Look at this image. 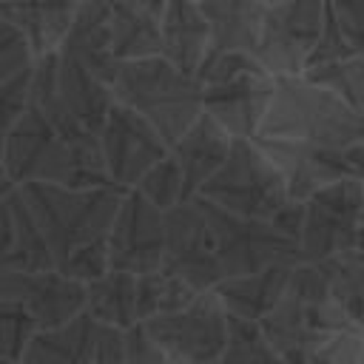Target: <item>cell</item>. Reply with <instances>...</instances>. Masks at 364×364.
<instances>
[{"mask_svg": "<svg viewBox=\"0 0 364 364\" xmlns=\"http://www.w3.org/2000/svg\"><path fill=\"white\" fill-rule=\"evenodd\" d=\"M256 136L347 148L364 142V111L350 108L344 100L307 82L301 74L273 77V91Z\"/></svg>", "mask_w": 364, "mask_h": 364, "instance_id": "1", "label": "cell"}, {"mask_svg": "<svg viewBox=\"0 0 364 364\" xmlns=\"http://www.w3.org/2000/svg\"><path fill=\"white\" fill-rule=\"evenodd\" d=\"M256 327L273 353H279L287 364H304L324 338L364 324H355L333 301L313 262H299L290 267L284 293L256 321Z\"/></svg>", "mask_w": 364, "mask_h": 364, "instance_id": "2", "label": "cell"}, {"mask_svg": "<svg viewBox=\"0 0 364 364\" xmlns=\"http://www.w3.org/2000/svg\"><path fill=\"white\" fill-rule=\"evenodd\" d=\"M17 191L31 210L54 264L80 245L102 239L122 196L114 185L68 188L57 182H26L17 185Z\"/></svg>", "mask_w": 364, "mask_h": 364, "instance_id": "3", "label": "cell"}, {"mask_svg": "<svg viewBox=\"0 0 364 364\" xmlns=\"http://www.w3.org/2000/svg\"><path fill=\"white\" fill-rule=\"evenodd\" d=\"M111 94L117 102L145 117L168 145L202 114L196 77L179 71L159 54L119 60Z\"/></svg>", "mask_w": 364, "mask_h": 364, "instance_id": "4", "label": "cell"}, {"mask_svg": "<svg viewBox=\"0 0 364 364\" xmlns=\"http://www.w3.org/2000/svg\"><path fill=\"white\" fill-rule=\"evenodd\" d=\"M202 114L222 125L233 139L256 136L264 117L273 77L245 51L208 54L196 68Z\"/></svg>", "mask_w": 364, "mask_h": 364, "instance_id": "5", "label": "cell"}, {"mask_svg": "<svg viewBox=\"0 0 364 364\" xmlns=\"http://www.w3.org/2000/svg\"><path fill=\"white\" fill-rule=\"evenodd\" d=\"M199 199L239 216L270 219L284 202V179L253 136H236L222 165L196 191Z\"/></svg>", "mask_w": 364, "mask_h": 364, "instance_id": "6", "label": "cell"}, {"mask_svg": "<svg viewBox=\"0 0 364 364\" xmlns=\"http://www.w3.org/2000/svg\"><path fill=\"white\" fill-rule=\"evenodd\" d=\"M208 228L213 236V250L216 262L225 276H239V273H253L270 264H299V247L290 236L279 233L267 219H253V216H239L225 208H216L199 196H193Z\"/></svg>", "mask_w": 364, "mask_h": 364, "instance_id": "7", "label": "cell"}, {"mask_svg": "<svg viewBox=\"0 0 364 364\" xmlns=\"http://www.w3.org/2000/svg\"><path fill=\"white\" fill-rule=\"evenodd\" d=\"M301 210V228L296 236L299 259L318 262L341 250L361 247L364 219V179H338L313 191Z\"/></svg>", "mask_w": 364, "mask_h": 364, "instance_id": "8", "label": "cell"}, {"mask_svg": "<svg viewBox=\"0 0 364 364\" xmlns=\"http://www.w3.org/2000/svg\"><path fill=\"white\" fill-rule=\"evenodd\" d=\"M171 364L216 361L228 341V313L210 290H202L179 310L136 321Z\"/></svg>", "mask_w": 364, "mask_h": 364, "instance_id": "9", "label": "cell"}, {"mask_svg": "<svg viewBox=\"0 0 364 364\" xmlns=\"http://www.w3.org/2000/svg\"><path fill=\"white\" fill-rule=\"evenodd\" d=\"M324 3L321 0H282L264 6L253 60L270 77L301 74L310 48L321 31Z\"/></svg>", "mask_w": 364, "mask_h": 364, "instance_id": "10", "label": "cell"}, {"mask_svg": "<svg viewBox=\"0 0 364 364\" xmlns=\"http://www.w3.org/2000/svg\"><path fill=\"white\" fill-rule=\"evenodd\" d=\"M284 179L287 199L304 202L313 191L338 179H364V142L347 148H324L307 142L253 136Z\"/></svg>", "mask_w": 364, "mask_h": 364, "instance_id": "11", "label": "cell"}, {"mask_svg": "<svg viewBox=\"0 0 364 364\" xmlns=\"http://www.w3.org/2000/svg\"><path fill=\"white\" fill-rule=\"evenodd\" d=\"M0 168L9 182H57L68 179V148L54 125L28 105L26 114L3 134Z\"/></svg>", "mask_w": 364, "mask_h": 364, "instance_id": "12", "label": "cell"}, {"mask_svg": "<svg viewBox=\"0 0 364 364\" xmlns=\"http://www.w3.org/2000/svg\"><path fill=\"white\" fill-rule=\"evenodd\" d=\"M162 267L199 293L222 279L210 228L193 196L162 210Z\"/></svg>", "mask_w": 364, "mask_h": 364, "instance_id": "13", "label": "cell"}, {"mask_svg": "<svg viewBox=\"0 0 364 364\" xmlns=\"http://www.w3.org/2000/svg\"><path fill=\"white\" fill-rule=\"evenodd\" d=\"M97 139L108 179L119 191L134 188L136 179L168 154V142L159 136V131L145 117H139L117 100L108 108L105 122L97 131Z\"/></svg>", "mask_w": 364, "mask_h": 364, "instance_id": "14", "label": "cell"}, {"mask_svg": "<svg viewBox=\"0 0 364 364\" xmlns=\"http://www.w3.org/2000/svg\"><path fill=\"white\" fill-rule=\"evenodd\" d=\"M105 250L111 270L139 276L162 267V210L134 188L122 191L105 233Z\"/></svg>", "mask_w": 364, "mask_h": 364, "instance_id": "15", "label": "cell"}, {"mask_svg": "<svg viewBox=\"0 0 364 364\" xmlns=\"http://www.w3.org/2000/svg\"><path fill=\"white\" fill-rule=\"evenodd\" d=\"M0 299L20 301L34 318L37 330H46L82 313L85 287L63 276L57 267L6 270L0 273Z\"/></svg>", "mask_w": 364, "mask_h": 364, "instance_id": "16", "label": "cell"}, {"mask_svg": "<svg viewBox=\"0 0 364 364\" xmlns=\"http://www.w3.org/2000/svg\"><path fill=\"white\" fill-rule=\"evenodd\" d=\"M57 54L80 63L94 77L111 85L119 60L111 51L108 31V0H77L68 31L57 48Z\"/></svg>", "mask_w": 364, "mask_h": 364, "instance_id": "17", "label": "cell"}, {"mask_svg": "<svg viewBox=\"0 0 364 364\" xmlns=\"http://www.w3.org/2000/svg\"><path fill=\"white\" fill-rule=\"evenodd\" d=\"M233 136L216 125L208 114H199L171 145L168 154L176 162V168L182 171V182H185V193L188 199L196 196V191L202 188V182L222 165V159L230 151Z\"/></svg>", "mask_w": 364, "mask_h": 364, "instance_id": "18", "label": "cell"}, {"mask_svg": "<svg viewBox=\"0 0 364 364\" xmlns=\"http://www.w3.org/2000/svg\"><path fill=\"white\" fill-rule=\"evenodd\" d=\"M210 51L208 23L193 0H168L159 20V57L185 74H196Z\"/></svg>", "mask_w": 364, "mask_h": 364, "instance_id": "19", "label": "cell"}, {"mask_svg": "<svg viewBox=\"0 0 364 364\" xmlns=\"http://www.w3.org/2000/svg\"><path fill=\"white\" fill-rule=\"evenodd\" d=\"M54 267L46 239L14 188L0 202V273L6 270H43Z\"/></svg>", "mask_w": 364, "mask_h": 364, "instance_id": "20", "label": "cell"}, {"mask_svg": "<svg viewBox=\"0 0 364 364\" xmlns=\"http://www.w3.org/2000/svg\"><path fill=\"white\" fill-rule=\"evenodd\" d=\"M168 0H108L111 51L117 60L159 54V20Z\"/></svg>", "mask_w": 364, "mask_h": 364, "instance_id": "21", "label": "cell"}, {"mask_svg": "<svg viewBox=\"0 0 364 364\" xmlns=\"http://www.w3.org/2000/svg\"><path fill=\"white\" fill-rule=\"evenodd\" d=\"M287 276H290V264H270L253 273L225 276L210 287V293L216 296V301L228 316L259 321L284 293Z\"/></svg>", "mask_w": 364, "mask_h": 364, "instance_id": "22", "label": "cell"}, {"mask_svg": "<svg viewBox=\"0 0 364 364\" xmlns=\"http://www.w3.org/2000/svg\"><path fill=\"white\" fill-rule=\"evenodd\" d=\"M77 0H0L6 17L26 40L34 57L54 54L68 31Z\"/></svg>", "mask_w": 364, "mask_h": 364, "instance_id": "23", "label": "cell"}, {"mask_svg": "<svg viewBox=\"0 0 364 364\" xmlns=\"http://www.w3.org/2000/svg\"><path fill=\"white\" fill-rule=\"evenodd\" d=\"M199 11L210 34L208 54H222V51L253 54L259 28H262L264 3L259 0H199Z\"/></svg>", "mask_w": 364, "mask_h": 364, "instance_id": "24", "label": "cell"}, {"mask_svg": "<svg viewBox=\"0 0 364 364\" xmlns=\"http://www.w3.org/2000/svg\"><path fill=\"white\" fill-rule=\"evenodd\" d=\"M97 338V321L85 313L57 324L37 330L23 350V364H91Z\"/></svg>", "mask_w": 364, "mask_h": 364, "instance_id": "25", "label": "cell"}, {"mask_svg": "<svg viewBox=\"0 0 364 364\" xmlns=\"http://www.w3.org/2000/svg\"><path fill=\"white\" fill-rule=\"evenodd\" d=\"M82 313L97 324L108 327H131L136 324V276L125 270H105L100 279L85 282Z\"/></svg>", "mask_w": 364, "mask_h": 364, "instance_id": "26", "label": "cell"}, {"mask_svg": "<svg viewBox=\"0 0 364 364\" xmlns=\"http://www.w3.org/2000/svg\"><path fill=\"white\" fill-rule=\"evenodd\" d=\"M324 279L327 293L333 301L355 321L364 324V250H341L336 256L313 262Z\"/></svg>", "mask_w": 364, "mask_h": 364, "instance_id": "27", "label": "cell"}, {"mask_svg": "<svg viewBox=\"0 0 364 364\" xmlns=\"http://www.w3.org/2000/svg\"><path fill=\"white\" fill-rule=\"evenodd\" d=\"M196 293L199 290H193L188 282H182L179 276L168 273L165 267L139 273L136 276V321L179 310L188 301H193Z\"/></svg>", "mask_w": 364, "mask_h": 364, "instance_id": "28", "label": "cell"}, {"mask_svg": "<svg viewBox=\"0 0 364 364\" xmlns=\"http://www.w3.org/2000/svg\"><path fill=\"white\" fill-rule=\"evenodd\" d=\"M301 77L307 82L336 94L350 108L364 111V54H353V57H344V60H333V63L304 68Z\"/></svg>", "mask_w": 364, "mask_h": 364, "instance_id": "29", "label": "cell"}, {"mask_svg": "<svg viewBox=\"0 0 364 364\" xmlns=\"http://www.w3.org/2000/svg\"><path fill=\"white\" fill-rule=\"evenodd\" d=\"M219 364H287L273 347L262 338L256 321L228 316V341L219 355Z\"/></svg>", "mask_w": 364, "mask_h": 364, "instance_id": "30", "label": "cell"}, {"mask_svg": "<svg viewBox=\"0 0 364 364\" xmlns=\"http://www.w3.org/2000/svg\"><path fill=\"white\" fill-rule=\"evenodd\" d=\"M136 193H142L154 208L168 210L179 202L188 199L185 193V182H182V171L176 168V162L171 159V154H165L162 159H156L134 185Z\"/></svg>", "mask_w": 364, "mask_h": 364, "instance_id": "31", "label": "cell"}, {"mask_svg": "<svg viewBox=\"0 0 364 364\" xmlns=\"http://www.w3.org/2000/svg\"><path fill=\"white\" fill-rule=\"evenodd\" d=\"M37 333L34 318L20 301L0 299V364L20 361L31 336Z\"/></svg>", "mask_w": 364, "mask_h": 364, "instance_id": "32", "label": "cell"}, {"mask_svg": "<svg viewBox=\"0 0 364 364\" xmlns=\"http://www.w3.org/2000/svg\"><path fill=\"white\" fill-rule=\"evenodd\" d=\"M304 364H364V327L333 333L307 355Z\"/></svg>", "mask_w": 364, "mask_h": 364, "instance_id": "33", "label": "cell"}, {"mask_svg": "<svg viewBox=\"0 0 364 364\" xmlns=\"http://www.w3.org/2000/svg\"><path fill=\"white\" fill-rule=\"evenodd\" d=\"M63 276L85 284V282H94L100 279L105 270H108V250H105V236L102 239H94V242H85L80 245L77 250H71L63 262L54 264Z\"/></svg>", "mask_w": 364, "mask_h": 364, "instance_id": "34", "label": "cell"}, {"mask_svg": "<svg viewBox=\"0 0 364 364\" xmlns=\"http://www.w3.org/2000/svg\"><path fill=\"white\" fill-rule=\"evenodd\" d=\"M31 105V65L0 80V134H6Z\"/></svg>", "mask_w": 364, "mask_h": 364, "instance_id": "35", "label": "cell"}, {"mask_svg": "<svg viewBox=\"0 0 364 364\" xmlns=\"http://www.w3.org/2000/svg\"><path fill=\"white\" fill-rule=\"evenodd\" d=\"M353 54H364L358 48L350 46V40L338 31V26L333 23V17L327 14L324 9V20H321V31L316 37V46L310 48L307 60H304V68H313V65H321V63H333V60H344V57H353ZM301 68V71H304Z\"/></svg>", "mask_w": 364, "mask_h": 364, "instance_id": "36", "label": "cell"}, {"mask_svg": "<svg viewBox=\"0 0 364 364\" xmlns=\"http://www.w3.org/2000/svg\"><path fill=\"white\" fill-rule=\"evenodd\" d=\"M31 60H34V54L28 48V40L6 17H0V80L28 68Z\"/></svg>", "mask_w": 364, "mask_h": 364, "instance_id": "37", "label": "cell"}, {"mask_svg": "<svg viewBox=\"0 0 364 364\" xmlns=\"http://www.w3.org/2000/svg\"><path fill=\"white\" fill-rule=\"evenodd\" d=\"M324 9L338 31L350 40V46L364 51V0H330Z\"/></svg>", "mask_w": 364, "mask_h": 364, "instance_id": "38", "label": "cell"}, {"mask_svg": "<svg viewBox=\"0 0 364 364\" xmlns=\"http://www.w3.org/2000/svg\"><path fill=\"white\" fill-rule=\"evenodd\" d=\"M122 364H171V358L148 338L139 324L122 330Z\"/></svg>", "mask_w": 364, "mask_h": 364, "instance_id": "39", "label": "cell"}, {"mask_svg": "<svg viewBox=\"0 0 364 364\" xmlns=\"http://www.w3.org/2000/svg\"><path fill=\"white\" fill-rule=\"evenodd\" d=\"M301 210H304V205L301 202H296V199H287L267 222L279 230V233H284V236H290L293 242H296V236H299V228H301Z\"/></svg>", "mask_w": 364, "mask_h": 364, "instance_id": "40", "label": "cell"}, {"mask_svg": "<svg viewBox=\"0 0 364 364\" xmlns=\"http://www.w3.org/2000/svg\"><path fill=\"white\" fill-rule=\"evenodd\" d=\"M14 188H17L14 182H9L6 176H0V202H6V196H9V193H11Z\"/></svg>", "mask_w": 364, "mask_h": 364, "instance_id": "41", "label": "cell"}, {"mask_svg": "<svg viewBox=\"0 0 364 364\" xmlns=\"http://www.w3.org/2000/svg\"><path fill=\"white\" fill-rule=\"evenodd\" d=\"M259 3H264V6H273V3H282V0H259Z\"/></svg>", "mask_w": 364, "mask_h": 364, "instance_id": "42", "label": "cell"}, {"mask_svg": "<svg viewBox=\"0 0 364 364\" xmlns=\"http://www.w3.org/2000/svg\"><path fill=\"white\" fill-rule=\"evenodd\" d=\"M196 364H219V358L216 361H196Z\"/></svg>", "mask_w": 364, "mask_h": 364, "instance_id": "43", "label": "cell"}, {"mask_svg": "<svg viewBox=\"0 0 364 364\" xmlns=\"http://www.w3.org/2000/svg\"><path fill=\"white\" fill-rule=\"evenodd\" d=\"M0 154H3V134H0Z\"/></svg>", "mask_w": 364, "mask_h": 364, "instance_id": "44", "label": "cell"}, {"mask_svg": "<svg viewBox=\"0 0 364 364\" xmlns=\"http://www.w3.org/2000/svg\"><path fill=\"white\" fill-rule=\"evenodd\" d=\"M6 364H23V361H6Z\"/></svg>", "mask_w": 364, "mask_h": 364, "instance_id": "45", "label": "cell"}, {"mask_svg": "<svg viewBox=\"0 0 364 364\" xmlns=\"http://www.w3.org/2000/svg\"><path fill=\"white\" fill-rule=\"evenodd\" d=\"M0 176H6V173H3V168H0Z\"/></svg>", "mask_w": 364, "mask_h": 364, "instance_id": "46", "label": "cell"}, {"mask_svg": "<svg viewBox=\"0 0 364 364\" xmlns=\"http://www.w3.org/2000/svg\"><path fill=\"white\" fill-rule=\"evenodd\" d=\"M321 3H330V0H321Z\"/></svg>", "mask_w": 364, "mask_h": 364, "instance_id": "47", "label": "cell"}, {"mask_svg": "<svg viewBox=\"0 0 364 364\" xmlns=\"http://www.w3.org/2000/svg\"><path fill=\"white\" fill-rule=\"evenodd\" d=\"M193 3H199V0H193Z\"/></svg>", "mask_w": 364, "mask_h": 364, "instance_id": "48", "label": "cell"}]
</instances>
